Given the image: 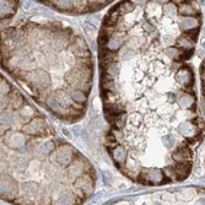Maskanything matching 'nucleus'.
<instances>
[{
  "instance_id": "4468645a",
  "label": "nucleus",
  "mask_w": 205,
  "mask_h": 205,
  "mask_svg": "<svg viewBox=\"0 0 205 205\" xmlns=\"http://www.w3.org/2000/svg\"><path fill=\"white\" fill-rule=\"evenodd\" d=\"M121 46V38L119 37H113L109 39V43H108V47L111 49H116L118 47Z\"/></svg>"
},
{
  "instance_id": "39448f33",
  "label": "nucleus",
  "mask_w": 205,
  "mask_h": 205,
  "mask_svg": "<svg viewBox=\"0 0 205 205\" xmlns=\"http://www.w3.org/2000/svg\"><path fill=\"white\" fill-rule=\"evenodd\" d=\"M113 156H114V159L117 161H123V160L125 159V150L123 149V147H116V149L113 150Z\"/></svg>"
},
{
  "instance_id": "6ab92c4d",
  "label": "nucleus",
  "mask_w": 205,
  "mask_h": 205,
  "mask_svg": "<svg viewBox=\"0 0 205 205\" xmlns=\"http://www.w3.org/2000/svg\"><path fill=\"white\" fill-rule=\"evenodd\" d=\"M84 28L86 30V32H91V33H93V32H96V26H93V25H90L89 22H84Z\"/></svg>"
},
{
  "instance_id": "bb28decb",
  "label": "nucleus",
  "mask_w": 205,
  "mask_h": 205,
  "mask_svg": "<svg viewBox=\"0 0 205 205\" xmlns=\"http://www.w3.org/2000/svg\"><path fill=\"white\" fill-rule=\"evenodd\" d=\"M178 43H179L181 46H183V47H189V43H188V41H186V39H183V38H181V39H178Z\"/></svg>"
},
{
  "instance_id": "2eb2a0df",
  "label": "nucleus",
  "mask_w": 205,
  "mask_h": 205,
  "mask_svg": "<svg viewBox=\"0 0 205 205\" xmlns=\"http://www.w3.org/2000/svg\"><path fill=\"white\" fill-rule=\"evenodd\" d=\"M162 143H163V145H165L167 149H169V147H172L173 144H174V139H173V136L167 135V136H165V138L162 139Z\"/></svg>"
},
{
  "instance_id": "cd10ccee",
  "label": "nucleus",
  "mask_w": 205,
  "mask_h": 205,
  "mask_svg": "<svg viewBox=\"0 0 205 205\" xmlns=\"http://www.w3.org/2000/svg\"><path fill=\"white\" fill-rule=\"evenodd\" d=\"M200 204H201V205H205V200H201V201H200Z\"/></svg>"
},
{
  "instance_id": "a878e982",
  "label": "nucleus",
  "mask_w": 205,
  "mask_h": 205,
  "mask_svg": "<svg viewBox=\"0 0 205 205\" xmlns=\"http://www.w3.org/2000/svg\"><path fill=\"white\" fill-rule=\"evenodd\" d=\"M81 130H82V129H81V126H80V125H75L74 128H73V131H74L75 135H80Z\"/></svg>"
},
{
  "instance_id": "dca6fc26",
  "label": "nucleus",
  "mask_w": 205,
  "mask_h": 205,
  "mask_svg": "<svg viewBox=\"0 0 205 205\" xmlns=\"http://www.w3.org/2000/svg\"><path fill=\"white\" fill-rule=\"evenodd\" d=\"M177 80H179L181 82H187V81H189V74L186 71H181L177 75Z\"/></svg>"
},
{
  "instance_id": "5701e85b",
  "label": "nucleus",
  "mask_w": 205,
  "mask_h": 205,
  "mask_svg": "<svg viewBox=\"0 0 205 205\" xmlns=\"http://www.w3.org/2000/svg\"><path fill=\"white\" fill-rule=\"evenodd\" d=\"M10 119V114L8 112H3L1 113V123H8Z\"/></svg>"
},
{
  "instance_id": "1a4fd4ad",
  "label": "nucleus",
  "mask_w": 205,
  "mask_h": 205,
  "mask_svg": "<svg viewBox=\"0 0 205 205\" xmlns=\"http://www.w3.org/2000/svg\"><path fill=\"white\" fill-rule=\"evenodd\" d=\"M173 157L176 160H187L189 157V154H188V151H186V150H179V151H176V152L173 154Z\"/></svg>"
},
{
  "instance_id": "423d86ee",
  "label": "nucleus",
  "mask_w": 205,
  "mask_h": 205,
  "mask_svg": "<svg viewBox=\"0 0 205 205\" xmlns=\"http://www.w3.org/2000/svg\"><path fill=\"white\" fill-rule=\"evenodd\" d=\"M14 165H15V167L19 168V169H25L26 166H27V161L23 157H15Z\"/></svg>"
},
{
  "instance_id": "f257e3e1",
  "label": "nucleus",
  "mask_w": 205,
  "mask_h": 205,
  "mask_svg": "<svg viewBox=\"0 0 205 205\" xmlns=\"http://www.w3.org/2000/svg\"><path fill=\"white\" fill-rule=\"evenodd\" d=\"M28 80L37 87H46L49 84V76L44 71H34L28 75Z\"/></svg>"
},
{
  "instance_id": "c85d7f7f",
  "label": "nucleus",
  "mask_w": 205,
  "mask_h": 205,
  "mask_svg": "<svg viewBox=\"0 0 205 205\" xmlns=\"http://www.w3.org/2000/svg\"><path fill=\"white\" fill-rule=\"evenodd\" d=\"M156 205H161V204H159V203H156Z\"/></svg>"
},
{
  "instance_id": "f3484780",
  "label": "nucleus",
  "mask_w": 205,
  "mask_h": 205,
  "mask_svg": "<svg viewBox=\"0 0 205 205\" xmlns=\"http://www.w3.org/2000/svg\"><path fill=\"white\" fill-rule=\"evenodd\" d=\"M196 25V21L195 20H193V19H187L184 22H183V25H182V27L183 28H190V27H193V26H195Z\"/></svg>"
},
{
  "instance_id": "a211bd4d",
  "label": "nucleus",
  "mask_w": 205,
  "mask_h": 205,
  "mask_svg": "<svg viewBox=\"0 0 205 205\" xmlns=\"http://www.w3.org/2000/svg\"><path fill=\"white\" fill-rule=\"evenodd\" d=\"M69 203H70L69 198H66V196H61V198H59V199L54 203V205H69Z\"/></svg>"
},
{
  "instance_id": "f8f14e48",
  "label": "nucleus",
  "mask_w": 205,
  "mask_h": 205,
  "mask_svg": "<svg viewBox=\"0 0 205 205\" xmlns=\"http://www.w3.org/2000/svg\"><path fill=\"white\" fill-rule=\"evenodd\" d=\"M55 6H58L61 10H69L73 8L71 1H55Z\"/></svg>"
},
{
  "instance_id": "ddd939ff",
  "label": "nucleus",
  "mask_w": 205,
  "mask_h": 205,
  "mask_svg": "<svg viewBox=\"0 0 205 205\" xmlns=\"http://www.w3.org/2000/svg\"><path fill=\"white\" fill-rule=\"evenodd\" d=\"M178 129H179V131L182 133L183 135H189L192 131V128H190V125H189V123H182Z\"/></svg>"
},
{
  "instance_id": "393cba45",
  "label": "nucleus",
  "mask_w": 205,
  "mask_h": 205,
  "mask_svg": "<svg viewBox=\"0 0 205 205\" xmlns=\"http://www.w3.org/2000/svg\"><path fill=\"white\" fill-rule=\"evenodd\" d=\"M177 53H178L177 49H174V48H171V49H168V51H167V54H168L169 58H174Z\"/></svg>"
},
{
  "instance_id": "b1692460",
  "label": "nucleus",
  "mask_w": 205,
  "mask_h": 205,
  "mask_svg": "<svg viewBox=\"0 0 205 205\" xmlns=\"http://www.w3.org/2000/svg\"><path fill=\"white\" fill-rule=\"evenodd\" d=\"M107 42H109V39H108V36L106 34V33H103L102 36L100 37V43H101V44H106Z\"/></svg>"
},
{
  "instance_id": "412c9836",
  "label": "nucleus",
  "mask_w": 205,
  "mask_h": 205,
  "mask_svg": "<svg viewBox=\"0 0 205 205\" xmlns=\"http://www.w3.org/2000/svg\"><path fill=\"white\" fill-rule=\"evenodd\" d=\"M181 103H182L183 106H189L192 103V98L189 97V96H183V97L181 98Z\"/></svg>"
},
{
  "instance_id": "9d476101",
  "label": "nucleus",
  "mask_w": 205,
  "mask_h": 205,
  "mask_svg": "<svg viewBox=\"0 0 205 205\" xmlns=\"http://www.w3.org/2000/svg\"><path fill=\"white\" fill-rule=\"evenodd\" d=\"M12 139H14V143H11V144H10L11 146H12V147H21V146L23 145V143H25V141H23L22 136L17 135V134L12 136Z\"/></svg>"
},
{
  "instance_id": "20e7f679",
  "label": "nucleus",
  "mask_w": 205,
  "mask_h": 205,
  "mask_svg": "<svg viewBox=\"0 0 205 205\" xmlns=\"http://www.w3.org/2000/svg\"><path fill=\"white\" fill-rule=\"evenodd\" d=\"M53 149H54V144H53L52 141H47V143L42 144L39 147H38V151H39L41 154L46 155V154H49Z\"/></svg>"
},
{
  "instance_id": "4be33fe9",
  "label": "nucleus",
  "mask_w": 205,
  "mask_h": 205,
  "mask_svg": "<svg viewBox=\"0 0 205 205\" xmlns=\"http://www.w3.org/2000/svg\"><path fill=\"white\" fill-rule=\"evenodd\" d=\"M108 73L112 75H117L118 74V65L116 64H112V65L109 66V69H108Z\"/></svg>"
},
{
  "instance_id": "9b49d317",
  "label": "nucleus",
  "mask_w": 205,
  "mask_h": 205,
  "mask_svg": "<svg viewBox=\"0 0 205 205\" xmlns=\"http://www.w3.org/2000/svg\"><path fill=\"white\" fill-rule=\"evenodd\" d=\"M71 97L74 98L76 102H84L85 100H86V96L81 91H73L71 92Z\"/></svg>"
},
{
  "instance_id": "f03ea898",
  "label": "nucleus",
  "mask_w": 205,
  "mask_h": 205,
  "mask_svg": "<svg viewBox=\"0 0 205 205\" xmlns=\"http://www.w3.org/2000/svg\"><path fill=\"white\" fill-rule=\"evenodd\" d=\"M55 160L61 165H68L71 160V154H70L69 149H63L60 151H58V154L55 156Z\"/></svg>"
},
{
  "instance_id": "aec40b11",
  "label": "nucleus",
  "mask_w": 205,
  "mask_h": 205,
  "mask_svg": "<svg viewBox=\"0 0 205 205\" xmlns=\"http://www.w3.org/2000/svg\"><path fill=\"white\" fill-rule=\"evenodd\" d=\"M181 14H193V9L188 4H184L181 9Z\"/></svg>"
},
{
  "instance_id": "7ed1b4c3",
  "label": "nucleus",
  "mask_w": 205,
  "mask_h": 205,
  "mask_svg": "<svg viewBox=\"0 0 205 205\" xmlns=\"http://www.w3.org/2000/svg\"><path fill=\"white\" fill-rule=\"evenodd\" d=\"M41 130H42V121L41 119H34L28 125L25 126V131H27V133L36 134V133H39Z\"/></svg>"
},
{
  "instance_id": "6e6552de",
  "label": "nucleus",
  "mask_w": 205,
  "mask_h": 205,
  "mask_svg": "<svg viewBox=\"0 0 205 205\" xmlns=\"http://www.w3.org/2000/svg\"><path fill=\"white\" fill-rule=\"evenodd\" d=\"M47 103H48V106H49L52 109H54V111H59V109H60V102H59L58 100H55V98L49 97L48 101H47Z\"/></svg>"
},
{
  "instance_id": "0eeeda50",
  "label": "nucleus",
  "mask_w": 205,
  "mask_h": 205,
  "mask_svg": "<svg viewBox=\"0 0 205 205\" xmlns=\"http://www.w3.org/2000/svg\"><path fill=\"white\" fill-rule=\"evenodd\" d=\"M161 178H162V174H161V172H160L159 169H152V171H150L149 179L154 181V182H159V181H161Z\"/></svg>"
}]
</instances>
